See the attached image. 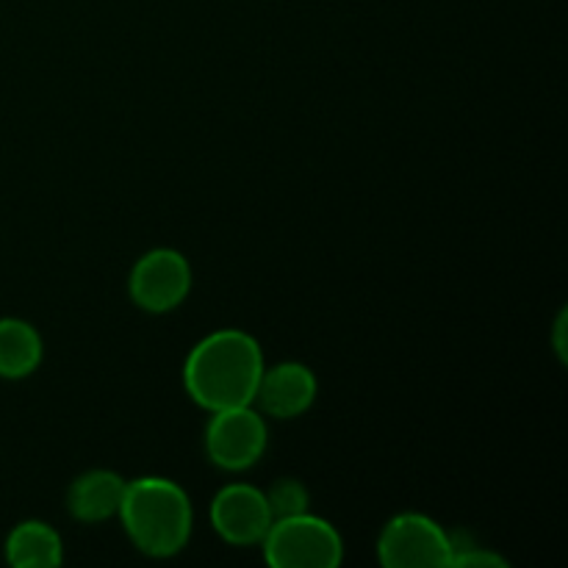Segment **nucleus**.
I'll list each match as a JSON object with an SVG mask.
<instances>
[{
    "mask_svg": "<svg viewBox=\"0 0 568 568\" xmlns=\"http://www.w3.org/2000/svg\"><path fill=\"white\" fill-rule=\"evenodd\" d=\"M42 361V338L28 322L0 320V377H26Z\"/></svg>",
    "mask_w": 568,
    "mask_h": 568,
    "instance_id": "11",
    "label": "nucleus"
},
{
    "mask_svg": "<svg viewBox=\"0 0 568 568\" xmlns=\"http://www.w3.org/2000/svg\"><path fill=\"white\" fill-rule=\"evenodd\" d=\"M264 497H266V505H270L272 521L286 519V516L305 514V508H308V491H305L303 483L294 480V477H283V480H277Z\"/></svg>",
    "mask_w": 568,
    "mask_h": 568,
    "instance_id": "12",
    "label": "nucleus"
},
{
    "mask_svg": "<svg viewBox=\"0 0 568 568\" xmlns=\"http://www.w3.org/2000/svg\"><path fill=\"white\" fill-rule=\"evenodd\" d=\"M128 286H131V297L139 308L164 314V311L181 305L189 294L192 270L178 250L161 247L136 261Z\"/></svg>",
    "mask_w": 568,
    "mask_h": 568,
    "instance_id": "6",
    "label": "nucleus"
},
{
    "mask_svg": "<svg viewBox=\"0 0 568 568\" xmlns=\"http://www.w3.org/2000/svg\"><path fill=\"white\" fill-rule=\"evenodd\" d=\"M125 480L109 469H94L78 477L67 494V508L81 521H103L120 510Z\"/></svg>",
    "mask_w": 568,
    "mask_h": 568,
    "instance_id": "9",
    "label": "nucleus"
},
{
    "mask_svg": "<svg viewBox=\"0 0 568 568\" xmlns=\"http://www.w3.org/2000/svg\"><path fill=\"white\" fill-rule=\"evenodd\" d=\"M449 532L422 514L394 516L377 541V558L388 568L449 566Z\"/></svg>",
    "mask_w": 568,
    "mask_h": 568,
    "instance_id": "4",
    "label": "nucleus"
},
{
    "mask_svg": "<svg viewBox=\"0 0 568 568\" xmlns=\"http://www.w3.org/2000/svg\"><path fill=\"white\" fill-rule=\"evenodd\" d=\"M205 449H209V458L222 469H247L266 449L264 419L250 405L214 410L205 430Z\"/></svg>",
    "mask_w": 568,
    "mask_h": 568,
    "instance_id": "5",
    "label": "nucleus"
},
{
    "mask_svg": "<svg viewBox=\"0 0 568 568\" xmlns=\"http://www.w3.org/2000/svg\"><path fill=\"white\" fill-rule=\"evenodd\" d=\"M449 544H453V555H449V566H469V568H503L508 566L499 555L488 552V549H480L475 541L458 532V536H449Z\"/></svg>",
    "mask_w": 568,
    "mask_h": 568,
    "instance_id": "13",
    "label": "nucleus"
},
{
    "mask_svg": "<svg viewBox=\"0 0 568 568\" xmlns=\"http://www.w3.org/2000/svg\"><path fill=\"white\" fill-rule=\"evenodd\" d=\"M264 375L258 342L242 331H216L189 353L183 383L189 397L209 410L253 405Z\"/></svg>",
    "mask_w": 568,
    "mask_h": 568,
    "instance_id": "1",
    "label": "nucleus"
},
{
    "mask_svg": "<svg viewBox=\"0 0 568 568\" xmlns=\"http://www.w3.org/2000/svg\"><path fill=\"white\" fill-rule=\"evenodd\" d=\"M316 397V377L303 364H277L264 369L253 403L277 419H292L311 408Z\"/></svg>",
    "mask_w": 568,
    "mask_h": 568,
    "instance_id": "8",
    "label": "nucleus"
},
{
    "mask_svg": "<svg viewBox=\"0 0 568 568\" xmlns=\"http://www.w3.org/2000/svg\"><path fill=\"white\" fill-rule=\"evenodd\" d=\"M211 525L227 544H236V547L264 541L272 525L264 491L244 483L225 486L211 503Z\"/></svg>",
    "mask_w": 568,
    "mask_h": 568,
    "instance_id": "7",
    "label": "nucleus"
},
{
    "mask_svg": "<svg viewBox=\"0 0 568 568\" xmlns=\"http://www.w3.org/2000/svg\"><path fill=\"white\" fill-rule=\"evenodd\" d=\"M261 544L266 564L275 568H336L344 555L336 527L311 514L275 519Z\"/></svg>",
    "mask_w": 568,
    "mask_h": 568,
    "instance_id": "3",
    "label": "nucleus"
},
{
    "mask_svg": "<svg viewBox=\"0 0 568 568\" xmlns=\"http://www.w3.org/2000/svg\"><path fill=\"white\" fill-rule=\"evenodd\" d=\"M116 514L131 541L150 558L178 555L192 536V503L178 483L164 477L125 483Z\"/></svg>",
    "mask_w": 568,
    "mask_h": 568,
    "instance_id": "2",
    "label": "nucleus"
},
{
    "mask_svg": "<svg viewBox=\"0 0 568 568\" xmlns=\"http://www.w3.org/2000/svg\"><path fill=\"white\" fill-rule=\"evenodd\" d=\"M61 558L59 532L44 521H22L6 541V560L17 568H50L59 566Z\"/></svg>",
    "mask_w": 568,
    "mask_h": 568,
    "instance_id": "10",
    "label": "nucleus"
}]
</instances>
